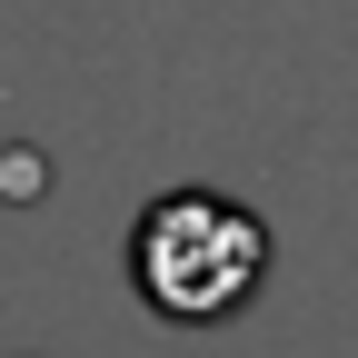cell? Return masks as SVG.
I'll list each match as a JSON object with an SVG mask.
<instances>
[{
	"label": "cell",
	"instance_id": "6da1fadb",
	"mask_svg": "<svg viewBox=\"0 0 358 358\" xmlns=\"http://www.w3.org/2000/svg\"><path fill=\"white\" fill-rule=\"evenodd\" d=\"M129 268H140V299L159 319H229L268 268V229L209 189H169L150 199L140 239H129Z\"/></svg>",
	"mask_w": 358,
	"mask_h": 358
}]
</instances>
